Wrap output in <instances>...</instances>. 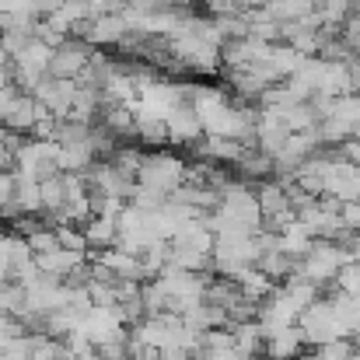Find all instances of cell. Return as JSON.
Masks as SVG:
<instances>
[{"instance_id":"1","label":"cell","mask_w":360,"mask_h":360,"mask_svg":"<svg viewBox=\"0 0 360 360\" xmlns=\"http://www.w3.org/2000/svg\"><path fill=\"white\" fill-rule=\"evenodd\" d=\"M186 182V161L172 150H147L136 172V186L161 193L165 200Z\"/></svg>"},{"instance_id":"2","label":"cell","mask_w":360,"mask_h":360,"mask_svg":"<svg viewBox=\"0 0 360 360\" xmlns=\"http://www.w3.org/2000/svg\"><path fill=\"white\" fill-rule=\"evenodd\" d=\"M347 262H350V252L343 245H336V241H315L311 252L304 259H297V273L294 276H301V280H308V283H315L322 290L326 283H336V276H340V269Z\"/></svg>"},{"instance_id":"3","label":"cell","mask_w":360,"mask_h":360,"mask_svg":"<svg viewBox=\"0 0 360 360\" xmlns=\"http://www.w3.org/2000/svg\"><path fill=\"white\" fill-rule=\"evenodd\" d=\"M297 329H301L308 350H315V347H322V343H333V340H347V336H343V326H340V319H336L333 297L311 301V304L297 315Z\"/></svg>"},{"instance_id":"4","label":"cell","mask_w":360,"mask_h":360,"mask_svg":"<svg viewBox=\"0 0 360 360\" xmlns=\"http://www.w3.org/2000/svg\"><path fill=\"white\" fill-rule=\"evenodd\" d=\"M14 175H25V179H35V182L60 175V147L53 140L25 136L18 154H14Z\"/></svg>"},{"instance_id":"5","label":"cell","mask_w":360,"mask_h":360,"mask_svg":"<svg viewBox=\"0 0 360 360\" xmlns=\"http://www.w3.org/2000/svg\"><path fill=\"white\" fill-rule=\"evenodd\" d=\"M35 112H39V102L25 91H18L14 84L0 88V126L18 133V136H32L35 129Z\"/></svg>"},{"instance_id":"6","label":"cell","mask_w":360,"mask_h":360,"mask_svg":"<svg viewBox=\"0 0 360 360\" xmlns=\"http://www.w3.org/2000/svg\"><path fill=\"white\" fill-rule=\"evenodd\" d=\"M91 46L84 42V39H67L60 49H53V60H49V77L53 81H77L81 74H84V67H88V60H91Z\"/></svg>"},{"instance_id":"7","label":"cell","mask_w":360,"mask_h":360,"mask_svg":"<svg viewBox=\"0 0 360 360\" xmlns=\"http://www.w3.org/2000/svg\"><path fill=\"white\" fill-rule=\"evenodd\" d=\"M129 32H133V28H129V21H126L122 14H95V18L84 25L81 39H84L91 49H116Z\"/></svg>"},{"instance_id":"8","label":"cell","mask_w":360,"mask_h":360,"mask_svg":"<svg viewBox=\"0 0 360 360\" xmlns=\"http://www.w3.org/2000/svg\"><path fill=\"white\" fill-rule=\"evenodd\" d=\"M74 95H77V81H53V77H46V81L32 91V98H35L46 112H53L56 120H67V116H70Z\"/></svg>"},{"instance_id":"9","label":"cell","mask_w":360,"mask_h":360,"mask_svg":"<svg viewBox=\"0 0 360 360\" xmlns=\"http://www.w3.org/2000/svg\"><path fill=\"white\" fill-rule=\"evenodd\" d=\"M165 129H168V143H182V147H196L203 140V126L196 120L193 105L182 102L172 112H165Z\"/></svg>"},{"instance_id":"10","label":"cell","mask_w":360,"mask_h":360,"mask_svg":"<svg viewBox=\"0 0 360 360\" xmlns=\"http://www.w3.org/2000/svg\"><path fill=\"white\" fill-rule=\"evenodd\" d=\"M91 262H98L102 269H109L116 280H129V283H147V276H143V269H140V255H133V252H126L120 245H112V248H105V252H98Z\"/></svg>"},{"instance_id":"11","label":"cell","mask_w":360,"mask_h":360,"mask_svg":"<svg viewBox=\"0 0 360 360\" xmlns=\"http://www.w3.org/2000/svg\"><path fill=\"white\" fill-rule=\"evenodd\" d=\"M304 350L308 347H304V336H301L297 326L280 329V333H273V336L262 340V357L266 360H301Z\"/></svg>"},{"instance_id":"12","label":"cell","mask_w":360,"mask_h":360,"mask_svg":"<svg viewBox=\"0 0 360 360\" xmlns=\"http://www.w3.org/2000/svg\"><path fill=\"white\" fill-rule=\"evenodd\" d=\"M172 248H182V252H193V255H210L214 252V231L203 224V217L200 221H189V224H182L172 238H168Z\"/></svg>"},{"instance_id":"13","label":"cell","mask_w":360,"mask_h":360,"mask_svg":"<svg viewBox=\"0 0 360 360\" xmlns=\"http://www.w3.org/2000/svg\"><path fill=\"white\" fill-rule=\"evenodd\" d=\"M88 262V255H81V252H67V248H53V252H46V255H35V266H39V273H46V276H53V280H67L74 269H81Z\"/></svg>"},{"instance_id":"14","label":"cell","mask_w":360,"mask_h":360,"mask_svg":"<svg viewBox=\"0 0 360 360\" xmlns=\"http://www.w3.org/2000/svg\"><path fill=\"white\" fill-rule=\"evenodd\" d=\"M133 112H136V143H147V147L168 143V129H165L161 112H150V109H140V105H133Z\"/></svg>"},{"instance_id":"15","label":"cell","mask_w":360,"mask_h":360,"mask_svg":"<svg viewBox=\"0 0 360 360\" xmlns=\"http://www.w3.org/2000/svg\"><path fill=\"white\" fill-rule=\"evenodd\" d=\"M81 235H84L88 252L98 255V252H105V248L116 245V221H109V217H95V214H91V217L81 224Z\"/></svg>"},{"instance_id":"16","label":"cell","mask_w":360,"mask_h":360,"mask_svg":"<svg viewBox=\"0 0 360 360\" xmlns=\"http://www.w3.org/2000/svg\"><path fill=\"white\" fill-rule=\"evenodd\" d=\"M311 245H315V238L304 231V224H287L280 235H276V252H283L287 259H304L308 252H311Z\"/></svg>"},{"instance_id":"17","label":"cell","mask_w":360,"mask_h":360,"mask_svg":"<svg viewBox=\"0 0 360 360\" xmlns=\"http://www.w3.org/2000/svg\"><path fill=\"white\" fill-rule=\"evenodd\" d=\"M235 283H238L241 297H245V301H252V304H262V301L276 290V283H273L266 273H259L255 266H252V269H245V273H238V276H235Z\"/></svg>"},{"instance_id":"18","label":"cell","mask_w":360,"mask_h":360,"mask_svg":"<svg viewBox=\"0 0 360 360\" xmlns=\"http://www.w3.org/2000/svg\"><path fill=\"white\" fill-rule=\"evenodd\" d=\"M255 269H259V273H266V276L280 287L283 280H290V276L297 273V259H287L283 252H276V248H273V252H266V255H259V259H255Z\"/></svg>"},{"instance_id":"19","label":"cell","mask_w":360,"mask_h":360,"mask_svg":"<svg viewBox=\"0 0 360 360\" xmlns=\"http://www.w3.org/2000/svg\"><path fill=\"white\" fill-rule=\"evenodd\" d=\"M262 11H266L276 25H287V21H301V18H308V14L315 11V4H311V0H269Z\"/></svg>"},{"instance_id":"20","label":"cell","mask_w":360,"mask_h":360,"mask_svg":"<svg viewBox=\"0 0 360 360\" xmlns=\"http://www.w3.org/2000/svg\"><path fill=\"white\" fill-rule=\"evenodd\" d=\"M315 14L322 18L326 28H343L347 18L354 14V0H315Z\"/></svg>"},{"instance_id":"21","label":"cell","mask_w":360,"mask_h":360,"mask_svg":"<svg viewBox=\"0 0 360 360\" xmlns=\"http://www.w3.org/2000/svg\"><path fill=\"white\" fill-rule=\"evenodd\" d=\"M25 311V287L21 283H0V315H21Z\"/></svg>"},{"instance_id":"22","label":"cell","mask_w":360,"mask_h":360,"mask_svg":"<svg viewBox=\"0 0 360 360\" xmlns=\"http://www.w3.org/2000/svg\"><path fill=\"white\" fill-rule=\"evenodd\" d=\"M53 231H56V245H60V248L88 255V245H84V235H81L77 224H60V228H53Z\"/></svg>"},{"instance_id":"23","label":"cell","mask_w":360,"mask_h":360,"mask_svg":"<svg viewBox=\"0 0 360 360\" xmlns=\"http://www.w3.org/2000/svg\"><path fill=\"white\" fill-rule=\"evenodd\" d=\"M25 336V326H21V319H14V315H0V350H7L14 340H21Z\"/></svg>"},{"instance_id":"24","label":"cell","mask_w":360,"mask_h":360,"mask_svg":"<svg viewBox=\"0 0 360 360\" xmlns=\"http://www.w3.org/2000/svg\"><path fill=\"white\" fill-rule=\"evenodd\" d=\"M340 224L343 231H360V203H340Z\"/></svg>"},{"instance_id":"25","label":"cell","mask_w":360,"mask_h":360,"mask_svg":"<svg viewBox=\"0 0 360 360\" xmlns=\"http://www.w3.org/2000/svg\"><path fill=\"white\" fill-rule=\"evenodd\" d=\"M350 343H354V350H360V336H354V340H350Z\"/></svg>"},{"instance_id":"26","label":"cell","mask_w":360,"mask_h":360,"mask_svg":"<svg viewBox=\"0 0 360 360\" xmlns=\"http://www.w3.org/2000/svg\"><path fill=\"white\" fill-rule=\"evenodd\" d=\"M252 360H266V357H252Z\"/></svg>"}]
</instances>
